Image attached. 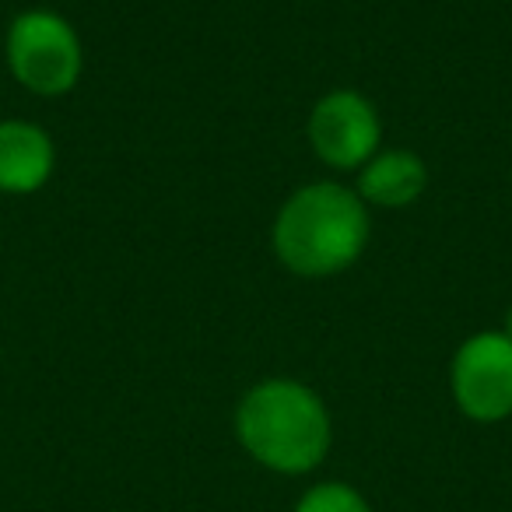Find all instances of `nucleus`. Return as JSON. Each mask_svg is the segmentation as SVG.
Returning <instances> with one entry per match:
<instances>
[{
    "mask_svg": "<svg viewBox=\"0 0 512 512\" xmlns=\"http://www.w3.org/2000/svg\"><path fill=\"white\" fill-rule=\"evenodd\" d=\"M57 172V144L32 120H0V193L29 197Z\"/></svg>",
    "mask_w": 512,
    "mask_h": 512,
    "instance_id": "6",
    "label": "nucleus"
},
{
    "mask_svg": "<svg viewBox=\"0 0 512 512\" xmlns=\"http://www.w3.org/2000/svg\"><path fill=\"white\" fill-rule=\"evenodd\" d=\"M369 204L355 186L316 179L288 193L271 225V249L288 274L327 281L351 271L369 249Z\"/></svg>",
    "mask_w": 512,
    "mask_h": 512,
    "instance_id": "1",
    "label": "nucleus"
},
{
    "mask_svg": "<svg viewBox=\"0 0 512 512\" xmlns=\"http://www.w3.org/2000/svg\"><path fill=\"white\" fill-rule=\"evenodd\" d=\"M449 390L463 418L498 425L512 418V341L502 330L470 334L449 362Z\"/></svg>",
    "mask_w": 512,
    "mask_h": 512,
    "instance_id": "4",
    "label": "nucleus"
},
{
    "mask_svg": "<svg viewBox=\"0 0 512 512\" xmlns=\"http://www.w3.org/2000/svg\"><path fill=\"white\" fill-rule=\"evenodd\" d=\"M8 71L25 92L39 99H60L74 92L85 74V46L64 15L46 8L22 11L4 36Z\"/></svg>",
    "mask_w": 512,
    "mask_h": 512,
    "instance_id": "3",
    "label": "nucleus"
},
{
    "mask_svg": "<svg viewBox=\"0 0 512 512\" xmlns=\"http://www.w3.org/2000/svg\"><path fill=\"white\" fill-rule=\"evenodd\" d=\"M502 334L512 341V306H509V313H505V323H502Z\"/></svg>",
    "mask_w": 512,
    "mask_h": 512,
    "instance_id": "9",
    "label": "nucleus"
},
{
    "mask_svg": "<svg viewBox=\"0 0 512 512\" xmlns=\"http://www.w3.org/2000/svg\"><path fill=\"white\" fill-rule=\"evenodd\" d=\"M355 176V193L365 204L383 207V211H400V207H411L421 200V193L428 186V165L418 151L379 148Z\"/></svg>",
    "mask_w": 512,
    "mask_h": 512,
    "instance_id": "7",
    "label": "nucleus"
},
{
    "mask_svg": "<svg viewBox=\"0 0 512 512\" xmlns=\"http://www.w3.org/2000/svg\"><path fill=\"white\" fill-rule=\"evenodd\" d=\"M295 512H372L365 495L344 481H320L299 498Z\"/></svg>",
    "mask_w": 512,
    "mask_h": 512,
    "instance_id": "8",
    "label": "nucleus"
},
{
    "mask_svg": "<svg viewBox=\"0 0 512 512\" xmlns=\"http://www.w3.org/2000/svg\"><path fill=\"white\" fill-rule=\"evenodd\" d=\"M306 141L327 169L358 172L383 144L376 102L355 88H334L309 109Z\"/></svg>",
    "mask_w": 512,
    "mask_h": 512,
    "instance_id": "5",
    "label": "nucleus"
},
{
    "mask_svg": "<svg viewBox=\"0 0 512 512\" xmlns=\"http://www.w3.org/2000/svg\"><path fill=\"white\" fill-rule=\"evenodd\" d=\"M235 439L260 467L299 477L327 460L334 421L313 386L271 376L242 393L235 407Z\"/></svg>",
    "mask_w": 512,
    "mask_h": 512,
    "instance_id": "2",
    "label": "nucleus"
}]
</instances>
